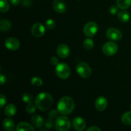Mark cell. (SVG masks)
I'll use <instances>...</instances> for the list:
<instances>
[{
	"label": "cell",
	"mask_w": 131,
	"mask_h": 131,
	"mask_svg": "<svg viewBox=\"0 0 131 131\" xmlns=\"http://www.w3.org/2000/svg\"><path fill=\"white\" fill-rule=\"evenodd\" d=\"M118 6H115V5H113L111 6L110 8V14H112V15H116L118 12Z\"/></svg>",
	"instance_id": "obj_31"
},
{
	"label": "cell",
	"mask_w": 131,
	"mask_h": 131,
	"mask_svg": "<svg viewBox=\"0 0 131 131\" xmlns=\"http://www.w3.org/2000/svg\"><path fill=\"white\" fill-rule=\"evenodd\" d=\"M56 26V23L52 19H49L46 22V27L47 29H52Z\"/></svg>",
	"instance_id": "obj_28"
},
{
	"label": "cell",
	"mask_w": 131,
	"mask_h": 131,
	"mask_svg": "<svg viewBox=\"0 0 131 131\" xmlns=\"http://www.w3.org/2000/svg\"><path fill=\"white\" fill-rule=\"evenodd\" d=\"M116 4L119 8L126 10L131 5V0H116Z\"/></svg>",
	"instance_id": "obj_20"
},
{
	"label": "cell",
	"mask_w": 131,
	"mask_h": 131,
	"mask_svg": "<svg viewBox=\"0 0 131 131\" xmlns=\"http://www.w3.org/2000/svg\"><path fill=\"white\" fill-rule=\"evenodd\" d=\"M84 47L87 50H91L93 48V46H94V42L92 39H91L90 38H86L85 40L84 41Z\"/></svg>",
	"instance_id": "obj_25"
},
{
	"label": "cell",
	"mask_w": 131,
	"mask_h": 131,
	"mask_svg": "<svg viewBox=\"0 0 131 131\" xmlns=\"http://www.w3.org/2000/svg\"><path fill=\"white\" fill-rule=\"evenodd\" d=\"M130 110H131V104H130Z\"/></svg>",
	"instance_id": "obj_38"
},
{
	"label": "cell",
	"mask_w": 131,
	"mask_h": 131,
	"mask_svg": "<svg viewBox=\"0 0 131 131\" xmlns=\"http://www.w3.org/2000/svg\"><path fill=\"white\" fill-rule=\"evenodd\" d=\"M83 31L86 37L90 38L94 37L98 31V25L94 22H89L85 24Z\"/></svg>",
	"instance_id": "obj_6"
},
{
	"label": "cell",
	"mask_w": 131,
	"mask_h": 131,
	"mask_svg": "<svg viewBox=\"0 0 131 131\" xmlns=\"http://www.w3.org/2000/svg\"><path fill=\"white\" fill-rule=\"evenodd\" d=\"M12 27L11 23L9 20L3 19L0 22V29L2 31H7L10 30V29Z\"/></svg>",
	"instance_id": "obj_21"
},
{
	"label": "cell",
	"mask_w": 131,
	"mask_h": 131,
	"mask_svg": "<svg viewBox=\"0 0 131 131\" xmlns=\"http://www.w3.org/2000/svg\"><path fill=\"white\" fill-rule=\"evenodd\" d=\"M0 102H1V105H0V107L1 108H3V106H5V104L6 102V97H5L4 95L1 94V101H0Z\"/></svg>",
	"instance_id": "obj_32"
},
{
	"label": "cell",
	"mask_w": 131,
	"mask_h": 131,
	"mask_svg": "<svg viewBox=\"0 0 131 131\" xmlns=\"http://www.w3.org/2000/svg\"><path fill=\"white\" fill-rule=\"evenodd\" d=\"M72 124L74 129L78 131L84 130V129H85L86 126L85 120H84L83 118L79 117V116L75 118L73 120Z\"/></svg>",
	"instance_id": "obj_13"
},
{
	"label": "cell",
	"mask_w": 131,
	"mask_h": 131,
	"mask_svg": "<svg viewBox=\"0 0 131 131\" xmlns=\"http://www.w3.org/2000/svg\"><path fill=\"white\" fill-rule=\"evenodd\" d=\"M3 125L4 129L7 131H12L15 129V124L14 121L10 118L4 119Z\"/></svg>",
	"instance_id": "obj_18"
},
{
	"label": "cell",
	"mask_w": 131,
	"mask_h": 131,
	"mask_svg": "<svg viewBox=\"0 0 131 131\" xmlns=\"http://www.w3.org/2000/svg\"><path fill=\"white\" fill-rule=\"evenodd\" d=\"M56 52L58 56H60L61 58H66L68 56L70 55V49H69V46H67L66 44L64 43H61V44L59 45L57 49H56Z\"/></svg>",
	"instance_id": "obj_12"
},
{
	"label": "cell",
	"mask_w": 131,
	"mask_h": 131,
	"mask_svg": "<svg viewBox=\"0 0 131 131\" xmlns=\"http://www.w3.org/2000/svg\"><path fill=\"white\" fill-rule=\"evenodd\" d=\"M87 130L88 131H101V129H99V127L96 126H92L88 128L87 129Z\"/></svg>",
	"instance_id": "obj_34"
},
{
	"label": "cell",
	"mask_w": 131,
	"mask_h": 131,
	"mask_svg": "<svg viewBox=\"0 0 131 131\" xmlns=\"http://www.w3.org/2000/svg\"><path fill=\"white\" fill-rule=\"evenodd\" d=\"M50 62H51V63L52 64V65H56H56L59 63V60L57 58L55 57V56H52V57L51 58V59H50Z\"/></svg>",
	"instance_id": "obj_33"
},
{
	"label": "cell",
	"mask_w": 131,
	"mask_h": 131,
	"mask_svg": "<svg viewBox=\"0 0 131 131\" xmlns=\"http://www.w3.org/2000/svg\"><path fill=\"white\" fill-rule=\"evenodd\" d=\"M17 112V107L15 105L12 104H8L7 106L5 107V110H4V113L5 115L8 117H11V116H14L15 115Z\"/></svg>",
	"instance_id": "obj_17"
},
{
	"label": "cell",
	"mask_w": 131,
	"mask_h": 131,
	"mask_svg": "<svg viewBox=\"0 0 131 131\" xmlns=\"http://www.w3.org/2000/svg\"><path fill=\"white\" fill-rule=\"evenodd\" d=\"M31 84L35 86H41L43 84V81L38 77H34L31 79Z\"/></svg>",
	"instance_id": "obj_27"
},
{
	"label": "cell",
	"mask_w": 131,
	"mask_h": 131,
	"mask_svg": "<svg viewBox=\"0 0 131 131\" xmlns=\"http://www.w3.org/2000/svg\"><path fill=\"white\" fill-rule=\"evenodd\" d=\"M60 113V112L58 111V110H52L51 111H50L49 112L48 115L50 118H55L57 117L58 116V114Z\"/></svg>",
	"instance_id": "obj_30"
},
{
	"label": "cell",
	"mask_w": 131,
	"mask_h": 131,
	"mask_svg": "<svg viewBox=\"0 0 131 131\" xmlns=\"http://www.w3.org/2000/svg\"><path fill=\"white\" fill-rule=\"evenodd\" d=\"M107 100L103 96L98 97L95 101V107L99 111H103L107 106Z\"/></svg>",
	"instance_id": "obj_14"
},
{
	"label": "cell",
	"mask_w": 131,
	"mask_h": 131,
	"mask_svg": "<svg viewBox=\"0 0 131 131\" xmlns=\"http://www.w3.org/2000/svg\"><path fill=\"white\" fill-rule=\"evenodd\" d=\"M52 6L54 10L58 14H63L67 10L66 3L63 0H54Z\"/></svg>",
	"instance_id": "obj_11"
},
{
	"label": "cell",
	"mask_w": 131,
	"mask_h": 131,
	"mask_svg": "<svg viewBox=\"0 0 131 131\" xmlns=\"http://www.w3.org/2000/svg\"><path fill=\"white\" fill-rule=\"evenodd\" d=\"M46 28L41 23H35L31 28V33L36 37H41L44 35Z\"/></svg>",
	"instance_id": "obj_10"
},
{
	"label": "cell",
	"mask_w": 131,
	"mask_h": 131,
	"mask_svg": "<svg viewBox=\"0 0 131 131\" xmlns=\"http://www.w3.org/2000/svg\"><path fill=\"white\" fill-rule=\"evenodd\" d=\"M106 37L111 40L119 41L122 38V33L116 28H110L106 31Z\"/></svg>",
	"instance_id": "obj_8"
},
{
	"label": "cell",
	"mask_w": 131,
	"mask_h": 131,
	"mask_svg": "<svg viewBox=\"0 0 131 131\" xmlns=\"http://www.w3.org/2000/svg\"><path fill=\"white\" fill-rule=\"evenodd\" d=\"M56 73L58 76L62 79H66L70 75V69L67 64L60 63L56 66Z\"/></svg>",
	"instance_id": "obj_4"
},
{
	"label": "cell",
	"mask_w": 131,
	"mask_h": 131,
	"mask_svg": "<svg viewBox=\"0 0 131 131\" xmlns=\"http://www.w3.org/2000/svg\"><path fill=\"white\" fill-rule=\"evenodd\" d=\"M36 106L33 105V104H29L26 107V111L29 114H33L35 112Z\"/></svg>",
	"instance_id": "obj_29"
},
{
	"label": "cell",
	"mask_w": 131,
	"mask_h": 131,
	"mask_svg": "<svg viewBox=\"0 0 131 131\" xmlns=\"http://www.w3.org/2000/svg\"><path fill=\"white\" fill-rule=\"evenodd\" d=\"M118 18L122 23H127L130 20V15L128 12L123 10L118 14Z\"/></svg>",
	"instance_id": "obj_19"
},
{
	"label": "cell",
	"mask_w": 131,
	"mask_h": 131,
	"mask_svg": "<svg viewBox=\"0 0 131 131\" xmlns=\"http://www.w3.org/2000/svg\"><path fill=\"white\" fill-rule=\"evenodd\" d=\"M76 71L81 77L83 78H88L92 75V69L85 62H81L77 65Z\"/></svg>",
	"instance_id": "obj_5"
},
{
	"label": "cell",
	"mask_w": 131,
	"mask_h": 131,
	"mask_svg": "<svg viewBox=\"0 0 131 131\" xmlns=\"http://www.w3.org/2000/svg\"><path fill=\"white\" fill-rule=\"evenodd\" d=\"M53 99L52 96L46 92L39 93L35 100V104L37 108L42 111H47L52 106Z\"/></svg>",
	"instance_id": "obj_1"
},
{
	"label": "cell",
	"mask_w": 131,
	"mask_h": 131,
	"mask_svg": "<svg viewBox=\"0 0 131 131\" xmlns=\"http://www.w3.org/2000/svg\"><path fill=\"white\" fill-rule=\"evenodd\" d=\"M74 107L75 103L74 100L71 97L65 96L59 100L57 110L61 115H67L74 111Z\"/></svg>",
	"instance_id": "obj_2"
},
{
	"label": "cell",
	"mask_w": 131,
	"mask_h": 131,
	"mask_svg": "<svg viewBox=\"0 0 131 131\" xmlns=\"http://www.w3.org/2000/svg\"><path fill=\"white\" fill-rule=\"evenodd\" d=\"M40 131H47V130L46 129H40Z\"/></svg>",
	"instance_id": "obj_37"
},
{
	"label": "cell",
	"mask_w": 131,
	"mask_h": 131,
	"mask_svg": "<svg viewBox=\"0 0 131 131\" xmlns=\"http://www.w3.org/2000/svg\"><path fill=\"white\" fill-rule=\"evenodd\" d=\"M10 1L12 5H14V6H16L20 3V0H10Z\"/></svg>",
	"instance_id": "obj_36"
},
{
	"label": "cell",
	"mask_w": 131,
	"mask_h": 131,
	"mask_svg": "<svg viewBox=\"0 0 131 131\" xmlns=\"http://www.w3.org/2000/svg\"><path fill=\"white\" fill-rule=\"evenodd\" d=\"M32 125L37 129H40L43 125V120L39 115H35L31 118Z\"/></svg>",
	"instance_id": "obj_15"
},
{
	"label": "cell",
	"mask_w": 131,
	"mask_h": 131,
	"mask_svg": "<svg viewBox=\"0 0 131 131\" xmlns=\"http://www.w3.org/2000/svg\"><path fill=\"white\" fill-rule=\"evenodd\" d=\"M71 127L70 119L65 116H60L55 122V129L58 131H68Z\"/></svg>",
	"instance_id": "obj_3"
},
{
	"label": "cell",
	"mask_w": 131,
	"mask_h": 131,
	"mask_svg": "<svg viewBox=\"0 0 131 131\" xmlns=\"http://www.w3.org/2000/svg\"><path fill=\"white\" fill-rule=\"evenodd\" d=\"M5 46L10 51H16L20 47L19 40L14 37H8L5 41Z\"/></svg>",
	"instance_id": "obj_9"
},
{
	"label": "cell",
	"mask_w": 131,
	"mask_h": 131,
	"mask_svg": "<svg viewBox=\"0 0 131 131\" xmlns=\"http://www.w3.org/2000/svg\"><path fill=\"white\" fill-rule=\"evenodd\" d=\"M10 5L6 0H1L0 1V10L1 12H6L9 10Z\"/></svg>",
	"instance_id": "obj_24"
},
{
	"label": "cell",
	"mask_w": 131,
	"mask_h": 131,
	"mask_svg": "<svg viewBox=\"0 0 131 131\" xmlns=\"http://www.w3.org/2000/svg\"><path fill=\"white\" fill-rule=\"evenodd\" d=\"M0 82H1V85H3L4 83L6 82V77L1 74V76H0Z\"/></svg>",
	"instance_id": "obj_35"
},
{
	"label": "cell",
	"mask_w": 131,
	"mask_h": 131,
	"mask_svg": "<svg viewBox=\"0 0 131 131\" xmlns=\"http://www.w3.org/2000/svg\"><path fill=\"white\" fill-rule=\"evenodd\" d=\"M122 122L127 125H131V111L125 113L122 116Z\"/></svg>",
	"instance_id": "obj_22"
},
{
	"label": "cell",
	"mask_w": 131,
	"mask_h": 131,
	"mask_svg": "<svg viewBox=\"0 0 131 131\" xmlns=\"http://www.w3.org/2000/svg\"><path fill=\"white\" fill-rule=\"evenodd\" d=\"M15 130L17 131H26V130H35V128L33 125L27 122H20L16 127Z\"/></svg>",
	"instance_id": "obj_16"
},
{
	"label": "cell",
	"mask_w": 131,
	"mask_h": 131,
	"mask_svg": "<svg viewBox=\"0 0 131 131\" xmlns=\"http://www.w3.org/2000/svg\"><path fill=\"white\" fill-rule=\"evenodd\" d=\"M22 98H23V101H24V102L28 104H32L35 101L33 95L29 93H24L23 95Z\"/></svg>",
	"instance_id": "obj_23"
},
{
	"label": "cell",
	"mask_w": 131,
	"mask_h": 131,
	"mask_svg": "<svg viewBox=\"0 0 131 131\" xmlns=\"http://www.w3.org/2000/svg\"><path fill=\"white\" fill-rule=\"evenodd\" d=\"M44 125H45V127L47 129H51L55 125V122H54V120H53V118H47V120H46L44 123Z\"/></svg>",
	"instance_id": "obj_26"
},
{
	"label": "cell",
	"mask_w": 131,
	"mask_h": 131,
	"mask_svg": "<svg viewBox=\"0 0 131 131\" xmlns=\"http://www.w3.org/2000/svg\"><path fill=\"white\" fill-rule=\"evenodd\" d=\"M118 46L113 42H107L104 44L102 51L107 56H113L118 51Z\"/></svg>",
	"instance_id": "obj_7"
}]
</instances>
